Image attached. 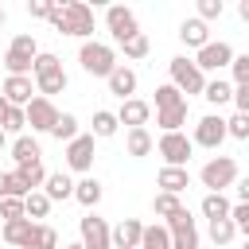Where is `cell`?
<instances>
[{
    "instance_id": "1",
    "label": "cell",
    "mask_w": 249,
    "mask_h": 249,
    "mask_svg": "<svg viewBox=\"0 0 249 249\" xmlns=\"http://www.w3.org/2000/svg\"><path fill=\"white\" fill-rule=\"evenodd\" d=\"M47 19H51V27H54L58 35H74V39H82V43L93 35V8H89V4H82V0L54 4Z\"/></svg>"
},
{
    "instance_id": "2",
    "label": "cell",
    "mask_w": 249,
    "mask_h": 249,
    "mask_svg": "<svg viewBox=\"0 0 249 249\" xmlns=\"http://www.w3.org/2000/svg\"><path fill=\"white\" fill-rule=\"evenodd\" d=\"M31 74H35V93H39V97H47V101L70 86V78H66V70H62V58H58V54H51V51H39V54H35Z\"/></svg>"
},
{
    "instance_id": "3",
    "label": "cell",
    "mask_w": 249,
    "mask_h": 249,
    "mask_svg": "<svg viewBox=\"0 0 249 249\" xmlns=\"http://www.w3.org/2000/svg\"><path fill=\"white\" fill-rule=\"evenodd\" d=\"M78 62H82V70H86L89 78H109V74L117 70V51H113L109 43L86 39V43L78 47Z\"/></svg>"
},
{
    "instance_id": "4",
    "label": "cell",
    "mask_w": 249,
    "mask_h": 249,
    "mask_svg": "<svg viewBox=\"0 0 249 249\" xmlns=\"http://www.w3.org/2000/svg\"><path fill=\"white\" fill-rule=\"evenodd\" d=\"M167 74H171V86H175L179 93H187V97H202V89H206V74L195 66V58L175 54V58L167 62Z\"/></svg>"
},
{
    "instance_id": "5",
    "label": "cell",
    "mask_w": 249,
    "mask_h": 249,
    "mask_svg": "<svg viewBox=\"0 0 249 249\" xmlns=\"http://www.w3.org/2000/svg\"><path fill=\"white\" fill-rule=\"evenodd\" d=\"M35 54H39L35 39H31V35H16V39L8 43V51H4V70H8V78H31Z\"/></svg>"
},
{
    "instance_id": "6",
    "label": "cell",
    "mask_w": 249,
    "mask_h": 249,
    "mask_svg": "<svg viewBox=\"0 0 249 249\" xmlns=\"http://www.w3.org/2000/svg\"><path fill=\"white\" fill-rule=\"evenodd\" d=\"M198 179H202L206 195H222L226 187H233V183H237V160H233V156H214V160H206V163H202Z\"/></svg>"
},
{
    "instance_id": "7",
    "label": "cell",
    "mask_w": 249,
    "mask_h": 249,
    "mask_svg": "<svg viewBox=\"0 0 249 249\" xmlns=\"http://www.w3.org/2000/svg\"><path fill=\"white\" fill-rule=\"evenodd\" d=\"M105 27H109V35H113V43H117V47H124L128 39H136V35H140L136 12H132V8H124V4L105 8Z\"/></svg>"
},
{
    "instance_id": "8",
    "label": "cell",
    "mask_w": 249,
    "mask_h": 249,
    "mask_svg": "<svg viewBox=\"0 0 249 249\" xmlns=\"http://www.w3.org/2000/svg\"><path fill=\"white\" fill-rule=\"evenodd\" d=\"M156 152L163 156V167H187L195 144H191L187 132H163V136L156 140Z\"/></svg>"
},
{
    "instance_id": "9",
    "label": "cell",
    "mask_w": 249,
    "mask_h": 249,
    "mask_svg": "<svg viewBox=\"0 0 249 249\" xmlns=\"http://www.w3.org/2000/svg\"><path fill=\"white\" fill-rule=\"evenodd\" d=\"M78 233H82V245L86 249H113V226L105 218H97L93 210L78 222Z\"/></svg>"
},
{
    "instance_id": "10",
    "label": "cell",
    "mask_w": 249,
    "mask_h": 249,
    "mask_svg": "<svg viewBox=\"0 0 249 249\" xmlns=\"http://www.w3.org/2000/svg\"><path fill=\"white\" fill-rule=\"evenodd\" d=\"M222 140H226V117H218V113H206V117L195 124V136H191V144L218 152V148H222Z\"/></svg>"
},
{
    "instance_id": "11",
    "label": "cell",
    "mask_w": 249,
    "mask_h": 249,
    "mask_svg": "<svg viewBox=\"0 0 249 249\" xmlns=\"http://www.w3.org/2000/svg\"><path fill=\"white\" fill-rule=\"evenodd\" d=\"M230 62H233V47L222 43V39H218V43H206V47L195 54V66H198L202 74H206V70H214V74H218V70H230Z\"/></svg>"
},
{
    "instance_id": "12",
    "label": "cell",
    "mask_w": 249,
    "mask_h": 249,
    "mask_svg": "<svg viewBox=\"0 0 249 249\" xmlns=\"http://www.w3.org/2000/svg\"><path fill=\"white\" fill-rule=\"evenodd\" d=\"M66 167L70 171H82V175L93 167V132H78L66 144Z\"/></svg>"
},
{
    "instance_id": "13",
    "label": "cell",
    "mask_w": 249,
    "mask_h": 249,
    "mask_svg": "<svg viewBox=\"0 0 249 249\" xmlns=\"http://www.w3.org/2000/svg\"><path fill=\"white\" fill-rule=\"evenodd\" d=\"M27 113V124H31V132H51L54 128V121H58V109H54V101H47V97H31V105L23 109Z\"/></svg>"
},
{
    "instance_id": "14",
    "label": "cell",
    "mask_w": 249,
    "mask_h": 249,
    "mask_svg": "<svg viewBox=\"0 0 249 249\" xmlns=\"http://www.w3.org/2000/svg\"><path fill=\"white\" fill-rule=\"evenodd\" d=\"M140 237H144L140 218H121L113 226V249H140Z\"/></svg>"
},
{
    "instance_id": "15",
    "label": "cell",
    "mask_w": 249,
    "mask_h": 249,
    "mask_svg": "<svg viewBox=\"0 0 249 249\" xmlns=\"http://www.w3.org/2000/svg\"><path fill=\"white\" fill-rule=\"evenodd\" d=\"M0 93H4V101H8V105L27 109V105H31V97H35V86H31V78H4Z\"/></svg>"
},
{
    "instance_id": "16",
    "label": "cell",
    "mask_w": 249,
    "mask_h": 249,
    "mask_svg": "<svg viewBox=\"0 0 249 249\" xmlns=\"http://www.w3.org/2000/svg\"><path fill=\"white\" fill-rule=\"evenodd\" d=\"M148 117H152V105L140 101V97H128V101H121V109H117V124H128V128H144Z\"/></svg>"
},
{
    "instance_id": "17",
    "label": "cell",
    "mask_w": 249,
    "mask_h": 249,
    "mask_svg": "<svg viewBox=\"0 0 249 249\" xmlns=\"http://www.w3.org/2000/svg\"><path fill=\"white\" fill-rule=\"evenodd\" d=\"M31 233H35V222H31V218L4 222V230H0V237H4L12 249H31Z\"/></svg>"
},
{
    "instance_id": "18",
    "label": "cell",
    "mask_w": 249,
    "mask_h": 249,
    "mask_svg": "<svg viewBox=\"0 0 249 249\" xmlns=\"http://www.w3.org/2000/svg\"><path fill=\"white\" fill-rule=\"evenodd\" d=\"M105 82H109V93H117L121 101H128V97L136 93V70L124 66V62H117V70H113Z\"/></svg>"
},
{
    "instance_id": "19",
    "label": "cell",
    "mask_w": 249,
    "mask_h": 249,
    "mask_svg": "<svg viewBox=\"0 0 249 249\" xmlns=\"http://www.w3.org/2000/svg\"><path fill=\"white\" fill-rule=\"evenodd\" d=\"M156 187H160L163 195H183V191L191 187V175H187V167H160Z\"/></svg>"
},
{
    "instance_id": "20",
    "label": "cell",
    "mask_w": 249,
    "mask_h": 249,
    "mask_svg": "<svg viewBox=\"0 0 249 249\" xmlns=\"http://www.w3.org/2000/svg\"><path fill=\"white\" fill-rule=\"evenodd\" d=\"M12 160H16V167H23V163H39L43 160V148H39V140L35 136H16L12 140Z\"/></svg>"
},
{
    "instance_id": "21",
    "label": "cell",
    "mask_w": 249,
    "mask_h": 249,
    "mask_svg": "<svg viewBox=\"0 0 249 249\" xmlns=\"http://www.w3.org/2000/svg\"><path fill=\"white\" fill-rule=\"evenodd\" d=\"M43 195L51 202H62V198H74V179L66 171H47V183H43Z\"/></svg>"
},
{
    "instance_id": "22",
    "label": "cell",
    "mask_w": 249,
    "mask_h": 249,
    "mask_svg": "<svg viewBox=\"0 0 249 249\" xmlns=\"http://www.w3.org/2000/svg\"><path fill=\"white\" fill-rule=\"evenodd\" d=\"M179 39H183L187 47L202 51V47L210 43V27H206V23L198 19V16H195V19H183V23H179Z\"/></svg>"
},
{
    "instance_id": "23",
    "label": "cell",
    "mask_w": 249,
    "mask_h": 249,
    "mask_svg": "<svg viewBox=\"0 0 249 249\" xmlns=\"http://www.w3.org/2000/svg\"><path fill=\"white\" fill-rule=\"evenodd\" d=\"M124 148H128V156H132V160H144V156H152L156 140H152V132H148V128H128Z\"/></svg>"
},
{
    "instance_id": "24",
    "label": "cell",
    "mask_w": 249,
    "mask_h": 249,
    "mask_svg": "<svg viewBox=\"0 0 249 249\" xmlns=\"http://www.w3.org/2000/svg\"><path fill=\"white\" fill-rule=\"evenodd\" d=\"M74 198L86 206V210H93L97 202H101V183L93 179V175H86V179H78L74 183Z\"/></svg>"
},
{
    "instance_id": "25",
    "label": "cell",
    "mask_w": 249,
    "mask_h": 249,
    "mask_svg": "<svg viewBox=\"0 0 249 249\" xmlns=\"http://www.w3.org/2000/svg\"><path fill=\"white\" fill-rule=\"evenodd\" d=\"M202 218L206 222H218V218H230V210H233V202L226 198V195H202Z\"/></svg>"
},
{
    "instance_id": "26",
    "label": "cell",
    "mask_w": 249,
    "mask_h": 249,
    "mask_svg": "<svg viewBox=\"0 0 249 249\" xmlns=\"http://www.w3.org/2000/svg\"><path fill=\"white\" fill-rule=\"evenodd\" d=\"M140 249H171V233H167V226H163V222H152V226H144Z\"/></svg>"
},
{
    "instance_id": "27",
    "label": "cell",
    "mask_w": 249,
    "mask_h": 249,
    "mask_svg": "<svg viewBox=\"0 0 249 249\" xmlns=\"http://www.w3.org/2000/svg\"><path fill=\"white\" fill-rule=\"evenodd\" d=\"M156 124L163 132H179V124H187V101L183 105H171V109H160L156 113Z\"/></svg>"
},
{
    "instance_id": "28",
    "label": "cell",
    "mask_w": 249,
    "mask_h": 249,
    "mask_svg": "<svg viewBox=\"0 0 249 249\" xmlns=\"http://www.w3.org/2000/svg\"><path fill=\"white\" fill-rule=\"evenodd\" d=\"M117 113H109V109H97L93 113V140H109V136H117Z\"/></svg>"
},
{
    "instance_id": "29",
    "label": "cell",
    "mask_w": 249,
    "mask_h": 249,
    "mask_svg": "<svg viewBox=\"0 0 249 249\" xmlns=\"http://www.w3.org/2000/svg\"><path fill=\"white\" fill-rule=\"evenodd\" d=\"M202 97H206L210 105H226V101H233V86H230L226 78H214V82H206Z\"/></svg>"
},
{
    "instance_id": "30",
    "label": "cell",
    "mask_w": 249,
    "mask_h": 249,
    "mask_svg": "<svg viewBox=\"0 0 249 249\" xmlns=\"http://www.w3.org/2000/svg\"><path fill=\"white\" fill-rule=\"evenodd\" d=\"M23 214H27L31 222H39V218H47V214H51V198H47L43 191H31V195L23 198Z\"/></svg>"
},
{
    "instance_id": "31",
    "label": "cell",
    "mask_w": 249,
    "mask_h": 249,
    "mask_svg": "<svg viewBox=\"0 0 249 249\" xmlns=\"http://www.w3.org/2000/svg\"><path fill=\"white\" fill-rule=\"evenodd\" d=\"M175 210H183V198H179V195H163V191H160V195L152 198V214H156V218L167 222Z\"/></svg>"
},
{
    "instance_id": "32",
    "label": "cell",
    "mask_w": 249,
    "mask_h": 249,
    "mask_svg": "<svg viewBox=\"0 0 249 249\" xmlns=\"http://www.w3.org/2000/svg\"><path fill=\"white\" fill-rule=\"evenodd\" d=\"M51 136L70 144V140L78 136V117H74V113H58V121H54V128H51Z\"/></svg>"
},
{
    "instance_id": "33",
    "label": "cell",
    "mask_w": 249,
    "mask_h": 249,
    "mask_svg": "<svg viewBox=\"0 0 249 249\" xmlns=\"http://www.w3.org/2000/svg\"><path fill=\"white\" fill-rule=\"evenodd\" d=\"M31 249H58V233H54V226H47V222H35Z\"/></svg>"
},
{
    "instance_id": "34",
    "label": "cell",
    "mask_w": 249,
    "mask_h": 249,
    "mask_svg": "<svg viewBox=\"0 0 249 249\" xmlns=\"http://www.w3.org/2000/svg\"><path fill=\"white\" fill-rule=\"evenodd\" d=\"M183 101H187V97H183V93H179L171 82L156 86V113H160V109H171V105H183Z\"/></svg>"
},
{
    "instance_id": "35",
    "label": "cell",
    "mask_w": 249,
    "mask_h": 249,
    "mask_svg": "<svg viewBox=\"0 0 249 249\" xmlns=\"http://www.w3.org/2000/svg\"><path fill=\"white\" fill-rule=\"evenodd\" d=\"M237 237V226L230 222V218H218V222H210V241L214 245H230Z\"/></svg>"
},
{
    "instance_id": "36",
    "label": "cell",
    "mask_w": 249,
    "mask_h": 249,
    "mask_svg": "<svg viewBox=\"0 0 249 249\" xmlns=\"http://www.w3.org/2000/svg\"><path fill=\"white\" fill-rule=\"evenodd\" d=\"M19 175H23V183L31 187V191H39L43 183H47V167H43V160L39 163H23V167H16Z\"/></svg>"
},
{
    "instance_id": "37",
    "label": "cell",
    "mask_w": 249,
    "mask_h": 249,
    "mask_svg": "<svg viewBox=\"0 0 249 249\" xmlns=\"http://www.w3.org/2000/svg\"><path fill=\"white\" fill-rule=\"evenodd\" d=\"M171 233V249H198V230L187 226V230H167Z\"/></svg>"
},
{
    "instance_id": "38",
    "label": "cell",
    "mask_w": 249,
    "mask_h": 249,
    "mask_svg": "<svg viewBox=\"0 0 249 249\" xmlns=\"http://www.w3.org/2000/svg\"><path fill=\"white\" fill-rule=\"evenodd\" d=\"M121 51H124V58H132V62H136V58H144V54L152 51V43H148V35L140 31V35H136V39H128Z\"/></svg>"
},
{
    "instance_id": "39",
    "label": "cell",
    "mask_w": 249,
    "mask_h": 249,
    "mask_svg": "<svg viewBox=\"0 0 249 249\" xmlns=\"http://www.w3.org/2000/svg\"><path fill=\"white\" fill-rule=\"evenodd\" d=\"M226 136H233V140H249V117H245V113H233V117L226 121Z\"/></svg>"
},
{
    "instance_id": "40",
    "label": "cell",
    "mask_w": 249,
    "mask_h": 249,
    "mask_svg": "<svg viewBox=\"0 0 249 249\" xmlns=\"http://www.w3.org/2000/svg\"><path fill=\"white\" fill-rule=\"evenodd\" d=\"M0 128H4V132H19V136H23V128H27V113H23V109H16V105H12V109H8V117H4V124H0Z\"/></svg>"
},
{
    "instance_id": "41",
    "label": "cell",
    "mask_w": 249,
    "mask_h": 249,
    "mask_svg": "<svg viewBox=\"0 0 249 249\" xmlns=\"http://www.w3.org/2000/svg\"><path fill=\"white\" fill-rule=\"evenodd\" d=\"M0 218H4V222L27 218V214H23V198H0Z\"/></svg>"
},
{
    "instance_id": "42",
    "label": "cell",
    "mask_w": 249,
    "mask_h": 249,
    "mask_svg": "<svg viewBox=\"0 0 249 249\" xmlns=\"http://www.w3.org/2000/svg\"><path fill=\"white\" fill-rule=\"evenodd\" d=\"M230 74H233V86H245L249 82V54H233Z\"/></svg>"
},
{
    "instance_id": "43",
    "label": "cell",
    "mask_w": 249,
    "mask_h": 249,
    "mask_svg": "<svg viewBox=\"0 0 249 249\" xmlns=\"http://www.w3.org/2000/svg\"><path fill=\"white\" fill-rule=\"evenodd\" d=\"M222 12H226L222 0H198V19H202V23H206V19H222Z\"/></svg>"
},
{
    "instance_id": "44",
    "label": "cell",
    "mask_w": 249,
    "mask_h": 249,
    "mask_svg": "<svg viewBox=\"0 0 249 249\" xmlns=\"http://www.w3.org/2000/svg\"><path fill=\"white\" fill-rule=\"evenodd\" d=\"M230 222L237 226V233H245V237H249V202H237V206L230 210Z\"/></svg>"
},
{
    "instance_id": "45",
    "label": "cell",
    "mask_w": 249,
    "mask_h": 249,
    "mask_svg": "<svg viewBox=\"0 0 249 249\" xmlns=\"http://www.w3.org/2000/svg\"><path fill=\"white\" fill-rule=\"evenodd\" d=\"M163 226H167V230H187V226H195V218H191V210L183 206V210H175V214H171Z\"/></svg>"
},
{
    "instance_id": "46",
    "label": "cell",
    "mask_w": 249,
    "mask_h": 249,
    "mask_svg": "<svg viewBox=\"0 0 249 249\" xmlns=\"http://www.w3.org/2000/svg\"><path fill=\"white\" fill-rule=\"evenodd\" d=\"M233 105H237V113L249 117V82L245 86H233Z\"/></svg>"
},
{
    "instance_id": "47",
    "label": "cell",
    "mask_w": 249,
    "mask_h": 249,
    "mask_svg": "<svg viewBox=\"0 0 249 249\" xmlns=\"http://www.w3.org/2000/svg\"><path fill=\"white\" fill-rule=\"evenodd\" d=\"M51 8H54L51 0H31V4H27V12H31L35 19H47V16H51Z\"/></svg>"
},
{
    "instance_id": "48",
    "label": "cell",
    "mask_w": 249,
    "mask_h": 249,
    "mask_svg": "<svg viewBox=\"0 0 249 249\" xmlns=\"http://www.w3.org/2000/svg\"><path fill=\"white\" fill-rule=\"evenodd\" d=\"M237 198L249 202V175H237Z\"/></svg>"
},
{
    "instance_id": "49",
    "label": "cell",
    "mask_w": 249,
    "mask_h": 249,
    "mask_svg": "<svg viewBox=\"0 0 249 249\" xmlns=\"http://www.w3.org/2000/svg\"><path fill=\"white\" fill-rule=\"evenodd\" d=\"M237 16H241V19L249 23V0H241V4H237Z\"/></svg>"
},
{
    "instance_id": "50",
    "label": "cell",
    "mask_w": 249,
    "mask_h": 249,
    "mask_svg": "<svg viewBox=\"0 0 249 249\" xmlns=\"http://www.w3.org/2000/svg\"><path fill=\"white\" fill-rule=\"evenodd\" d=\"M0 198H8V171H0Z\"/></svg>"
},
{
    "instance_id": "51",
    "label": "cell",
    "mask_w": 249,
    "mask_h": 249,
    "mask_svg": "<svg viewBox=\"0 0 249 249\" xmlns=\"http://www.w3.org/2000/svg\"><path fill=\"white\" fill-rule=\"evenodd\" d=\"M8 109H12V105H8V101H4V93H0V124H4V117H8Z\"/></svg>"
},
{
    "instance_id": "52",
    "label": "cell",
    "mask_w": 249,
    "mask_h": 249,
    "mask_svg": "<svg viewBox=\"0 0 249 249\" xmlns=\"http://www.w3.org/2000/svg\"><path fill=\"white\" fill-rule=\"evenodd\" d=\"M62 249H86V245H82V241H70V245H62Z\"/></svg>"
},
{
    "instance_id": "53",
    "label": "cell",
    "mask_w": 249,
    "mask_h": 249,
    "mask_svg": "<svg viewBox=\"0 0 249 249\" xmlns=\"http://www.w3.org/2000/svg\"><path fill=\"white\" fill-rule=\"evenodd\" d=\"M4 144H8V132H4V128H0V152H4Z\"/></svg>"
},
{
    "instance_id": "54",
    "label": "cell",
    "mask_w": 249,
    "mask_h": 249,
    "mask_svg": "<svg viewBox=\"0 0 249 249\" xmlns=\"http://www.w3.org/2000/svg\"><path fill=\"white\" fill-rule=\"evenodd\" d=\"M4 19H8V12H4V8H0V27H4Z\"/></svg>"
},
{
    "instance_id": "55",
    "label": "cell",
    "mask_w": 249,
    "mask_h": 249,
    "mask_svg": "<svg viewBox=\"0 0 249 249\" xmlns=\"http://www.w3.org/2000/svg\"><path fill=\"white\" fill-rule=\"evenodd\" d=\"M241 249H249V237H245V245H241Z\"/></svg>"
}]
</instances>
